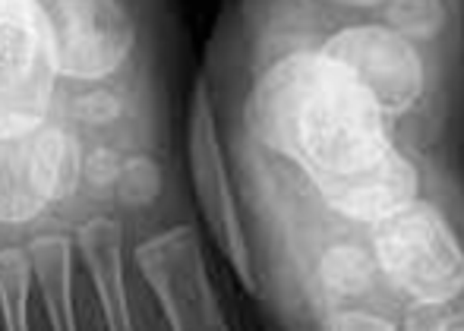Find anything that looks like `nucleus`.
I'll use <instances>...</instances> for the list:
<instances>
[{
    "label": "nucleus",
    "instance_id": "nucleus-1",
    "mask_svg": "<svg viewBox=\"0 0 464 331\" xmlns=\"http://www.w3.org/2000/svg\"><path fill=\"white\" fill-rule=\"evenodd\" d=\"M54 73L61 70L35 0H0V139L35 133Z\"/></svg>",
    "mask_w": 464,
    "mask_h": 331
},
{
    "label": "nucleus",
    "instance_id": "nucleus-2",
    "mask_svg": "<svg viewBox=\"0 0 464 331\" xmlns=\"http://www.w3.org/2000/svg\"><path fill=\"white\" fill-rule=\"evenodd\" d=\"M57 70L76 80L108 76L133 48V25L117 0H35Z\"/></svg>",
    "mask_w": 464,
    "mask_h": 331
},
{
    "label": "nucleus",
    "instance_id": "nucleus-3",
    "mask_svg": "<svg viewBox=\"0 0 464 331\" xmlns=\"http://www.w3.org/2000/svg\"><path fill=\"white\" fill-rule=\"evenodd\" d=\"M76 184V148L61 133L0 139V221H29Z\"/></svg>",
    "mask_w": 464,
    "mask_h": 331
},
{
    "label": "nucleus",
    "instance_id": "nucleus-4",
    "mask_svg": "<svg viewBox=\"0 0 464 331\" xmlns=\"http://www.w3.org/2000/svg\"><path fill=\"white\" fill-rule=\"evenodd\" d=\"M86 237V252L95 265V275L104 288V303H108L111 322L117 331H123V297H121V269H117V231L104 221L89 224L82 231Z\"/></svg>",
    "mask_w": 464,
    "mask_h": 331
}]
</instances>
